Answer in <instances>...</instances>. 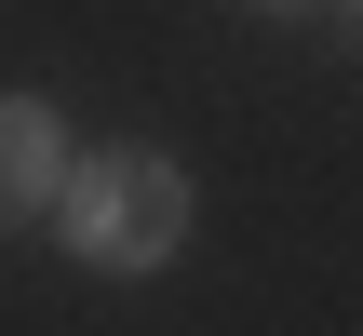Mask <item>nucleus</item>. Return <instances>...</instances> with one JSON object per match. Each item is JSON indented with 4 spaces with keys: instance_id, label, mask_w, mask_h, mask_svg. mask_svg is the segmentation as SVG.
<instances>
[{
    "instance_id": "2",
    "label": "nucleus",
    "mask_w": 363,
    "mask_h": 336,
    "mask_svg": "<svg viewBox=\"0 0 363 336\" xmlns=\"http://www.w3.org/2000/svg\"><path fill=\"white\" fill-rule=\"evenodd\" d=\"M67 135H54V108L40 94H0V229H27V215H54L67 202Z\"/></svg>"
},
{
    "instance_id": "3",
    "label": "nucleus",
    "mask_w": 363,
    "mask_h": 336,
    "mask_svg": "<svg viewBox=\"0 0 363 336\" xmlns=\"http://www.w3.org/2000/svg\"><path fill=\"white\" fill-rule=\"evenodd\" d=\"M242 13H310V0H242Z\"/></svg>"
},
{
    "instance_id": "1",
    "label": "nucleus",
    "mask_w": 363,
    "mask_h": 336,
    "mask_svg": "<svg viewBox=\"0 0 363 336\" xmlns=\"http://www.w3.org/2000/svg\"><path fill=\"white\" fill-rule=\"evenodd\" d=\"M54 242H67L81 269L135 283V269H162V256L189 242V175H175L162 148H94V162L67 175V202H54Z\"/></svg>"
}]
</instances>
